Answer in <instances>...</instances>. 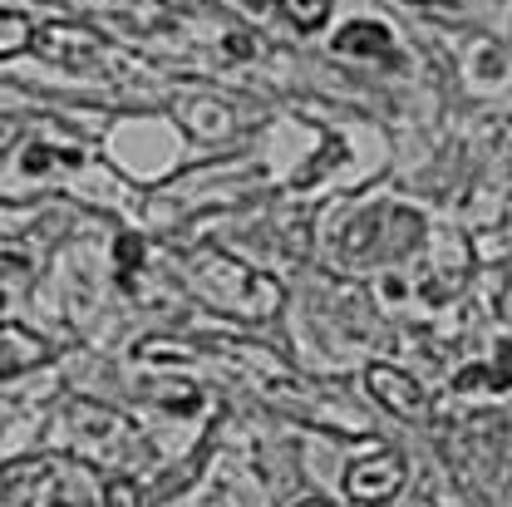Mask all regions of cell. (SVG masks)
Wrapping results in <instances>:
<instances>
[{
	"mask_svg": "<svg viewBox=\"0 0 512 507\" xmlns=\"http://www.w3.org/2000/svg\"><path fill=\"white\" fill-rule=\"evenodd\" d=\"M192 291L207 306L232 311L242 320H266L276 316V306H281V286L276 281H261L242 261H232L227 252H212V247L192 252Z\"/></svg>",
	"mask_w": 512,
	"mask_h": 507,
	"instance_id": "cell-1",
	"label": "cell"
},
{
	"mask_svg": "<svg viewBox=\"0 0 512 507\" xmlns=\"http://www.w3.org/2000/svg\"><path fill=\"white\" fill-rule=\"evenodd\" d=\"M143 261V242L138 237H119V266H124V281H128V271Z\"/></svg>",
	"mask_w": 512,
	"mask_h": 507,
	"instance_id": "cell-12",
	"label": "cell"
},
{
	"mask_svg": "<svg viewBox=\"0 0 512 507\" xmlns=\"http://www.w3.org/2000/svg\"><path fill=\"white\" fill-rule=\"evenodd\" d=\"M0 340H5V380L15 375V370H30V365H40L45 355H50V345L40 340V335H30L25 325H15V320H5L0 325Z\"/></svg>",
	"mask_w": 512,
	"mask_h": 507,
	"instance_id": "cell-6",
	"label": "cell"
},
{
	"mask_svg": "<svg viewBox=\"0 0 512 507\" xmlns=\"http://www.w3.org/2000/svg\"><path fill=\"white\" fill-rule=\"evenodd\" d=\"M276 10L296 25V30H320L330 20V0H276Z\"/></svg>",
	"mask_w": 512,
	"mask_h": 507,
	"instance_id": "cell-9",
	"label": "cell"
},
{
	"mask_svg": "<svg viewBox=\"0 0 512 507\" xmlns=\"http://www.w3.org/2000/svg\"><path fill=\"white\" fill-rule=\"evenodd\" d=\"M399 488H404V453H394V448H380V453L350 463V473H345V493L365 507L389 503Z\"/></svg>",
	"mask_w": 512,
	"mask_h": 507,
	"instance_id": "cell-2",
	"label": "cell"
},
{
	"mask_svg": "<svg viewBox=\"0 0 512 507\" xmlns=\"http://www.w3.org/2000/svg\"><path fill=\"white\" fill-rule=\"evenodd\" d=\"M296 507H330V503H320V498H306V503H296Z\"/></svg>",
	"mask_w": 512,
	"mask_h": 507,
	"instance_id": "cell-13",
	"label": "cell"
},
{
	"mask_svg": "<svg viewBox=\"0 0 512 507\" xmlns=\"http://www.w3.org/2000/svg\"><path fill=\"white\" fill-rule=\"evenodd\" d=\"M365 389L375 394V404H384L394 419H429V394L419 389V380H409L394 365H370L365 370Z\"/></svg>",
	"mask_w": 512,
	"mask_h": 507,
	"instance_id": "cell-3",
	"label": "cell"
},
{
	"mask_svg": "<svg viewBox=\"0 0 512 507\" xmlns=\"http://www.w3.org/2000/svg\"><path fill=\"white\" fill-rule=\"evenodd\" d=\"M74 163H79L74 148H30L20 168H25V173H45V168H74Z\"/></svg>",
	"mask_w": 512,
	"mask_h": 507,
	"instance_id": "cell-10",
	"label": "cell"
},
{
	"mask_svg": "<svg viewBox=\"0 0 512 507\" xmlns=\"http://www.w3.org/2000/svg\"><path fill=\"white\" fill-rule=\"evenodd\" d=\"M35 50L45 60L64 64V69H84V64H94V55H99V40L89 30H79V25H50V30L35 35Z\"/></svg>",
	"mask_w": 512,
	"mask_h": 507,
	"instance_id": "cell-4",
	"label": "cell"
},
{
	"mask_svg": "<svg viewBox=\"0 0 512 507\" xmlns=\"http://www.w3.org/2000/svg\"><path fill=\"white\" fill-rule=\"evenodd\" d=\"M335 55H350V60H380V64H394V40L389 30L375 25V20H350L340 35H335Z\"/></svg>",
	"mask_w": 512,
	"mask_h": 507,
	"instance_id": "cell-5",
	"label": "cell"
},
{
	"mask_svg": "<svg viewBox=\"0 0 512 507\" xmlns=\"http://www.w3.org/2000/svg\"><path fill=\"white\" fill-rule=\"evenodd\" d=\"M109 507H138V488L128 478H114L109 483Z\"/></svg>",
	"mask_w": 512,
	"mask_h": 507,
	"instance_id": "cell-11",
	"label": "cell"
},
{
	"mask_svg": "<svg viewBox=\"0 0 512 507\" xmlns=\"http://www.w3.org/2000/svg\"><path fill=\"white\" fill-rule=\"evenodd\" d=\"M473 389H493V394L512 389V350H503L493 365H468L453 375V394H473Z\"/></svg>",
	"mask_w": 512,
	"mask_h": 507,
	"instance_id": "cell-7",
	"label": "cell"
},
{
	"mask_svg": "<svg viewBox=\"0 0 512 507\" xmlns=\"http://www.w3.org/2000/svg\"><path fill=\"white\" fill-rule=\"evenodd\" d=\"M35 45V30H30V20L25 15H15V10H5L0 15V55L5 60H15L20 50H30Z\"/></svg>",
	"mask_w": 512,
	"mask_h": 507,
	"instance_id": "cell-8",
	"label": "cell"
}]
</instances>
